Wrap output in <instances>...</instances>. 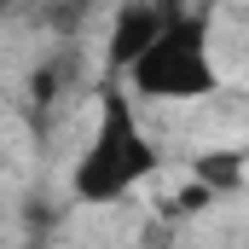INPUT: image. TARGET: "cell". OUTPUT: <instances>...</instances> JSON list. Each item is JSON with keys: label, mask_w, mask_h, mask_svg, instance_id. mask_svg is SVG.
<instances>
[{"label": "cell", "mask_w": 249, "mask_h": 249, "mask_svg": "<svg viewBox=\"0 0 249 249\" xmlns=\"http://www.w3.org/2000/svg\"><path fill=\"white\" fill-rule=\"evenodd\" d=\"M157 168H162V151L151 145V133L139 122V99L127 93L122 75H105L99 99H93L87 145L70 168V197L87 209H110V203L133 197Z\"/></svg>", "instance_id": "6da1fadb"}, {"label": "cell", "mask_w": 249, "mask_h": 249, "mask_svg": "<svg viewBox=\"0 0 249 249\" xmlns=\"http://www.w3.org/2000/svg\"><path fill=\"white\" fill-rule=\"evenodd\" d=\"M127 93L145 105H197L209 93H220V64H214V18L168 6L162 35L122 70Z\"/></svg>", "instance_id": "7a4b0ae2"}, {"label": "cell", "mask_w": 249, "mask_h": 249, "mask_svg": "<svg viewBox=\"0 0 249 249\" xmlns=\"http://www.w3.org/2000/svg\"><path fill=\"white\" fill-rule=\"evenodd\" d=\"M162 23H168V6H157V0H133V6H122V12L110 18V75H122L127 64L162 35Z\"/></svg>", "instance_id": "3957f363"}]
</instances>
